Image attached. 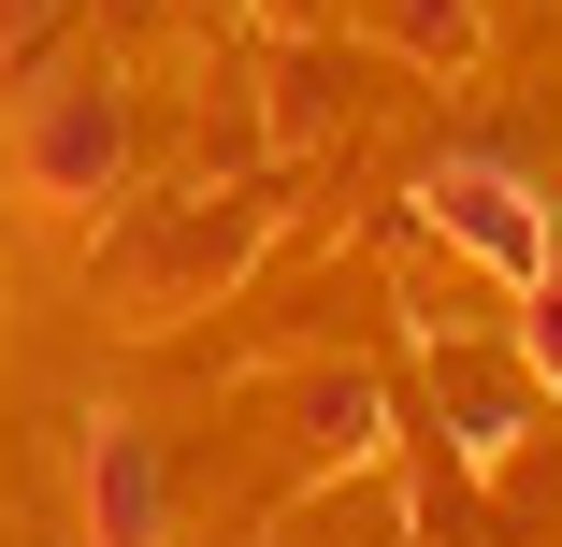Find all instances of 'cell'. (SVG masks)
<instances>
[{
  "label": "cell",
  "instance_id": "6da1fadb",
  "mask_svg": "<svg viewBox=\"0 0 562 547\" xmlns=\"http://www.w3.org/2000/svg\"><path fill=\"white\" fill-rule=\"evenodd\" d=\"M116 159H131V101L101 87V72H44L15 101V187L30 202H101Z\"/></svg>",
  "mask_w": 562,
  "mask_h": 547
},
{
  "label": "cell",
  "instance_id": "7a4b0ae2",
  "mask_svg": "<svg viewBox=\"0 0 562 547\" xmlns=\"http://www.w3.org/2000/svg\"><path fill=\"white\" fill-rule=\"evenodd\" d=\"M418 216H432L462 260H491L505 288H533V274L562 260V246H548V202H533L505 159H432V173H418Z\"/></svg>",
  "mask_w": 562,
  "mask_h": 547
},
{
  "label": "cell",
  "instance_id": "3957f363",
  "mask_svg": "<svg viewBox=\"0 0 562 547\" xmlns=\"http://www.w3.org/2000/svg\"><path fill=\"white\" fill-rule=\"evenodd\" d=\"M72 490H87V547H173V461L145 418H87Z\"/></svg>",
  "mask_w": 562,
  "mask_h": 547
},
{
  "label": "cell",
  "instance_id": "277c9868",
  "mask_svg": "<svg viewBox=\"0 0 562 547\" xmlns=\"http://www.w3.org/2000/svg\"><path fill=\"white\" fill-rule=\"evenodd\" d=\"M303 418H317V447H331V461H375V375H317Z\"/></svg>",
  "mask_w": 562,
  "mask_h": 547
},
{
  "label": "cell",
  "instance_id": "5b68a950",
  "mask_svg": "<svg viewBox=\"0 0 562 547\" xmlns=\"http://www.w3.org/2000/svg\"><path fill=\"white\" fill-rule=\"evenodd\" d=\"M519 317H533V332H519V361H533V389H562V260L519 288Z\"/></svg>",
  "mask_w": 562,
  "mask_h": 547
},
{
  "label": "cell",
  "instance_id": "8992f818",
  "mask_svg": "<svg viewBox=\"0 0 562 547\" xmlns=\"http://www.w3.org/2000/svg\"><path fill=\"white\" fill-rule=\"evenodd\" d=\"M462 30H476L462 0H404V44H447V58H462Z\"/></svg>",
  "mask_w": 562,
  "mask_h": 547
},
{
  "label": "cell",
  "instance_id": "52a82bcc",
  "mask_svg": "<svg viewBox=\"0 0 562 547\" xmlns=\"http://www.w3.org/2000/svg\"><path fill=\"white\" fill-rule=\"evenodd\" d=\"M260 15H274V30H303V15H317V0H260Z\"/></svg>",
  "mask_w": 562,
  "mask_h": 547
}]
</instances>
